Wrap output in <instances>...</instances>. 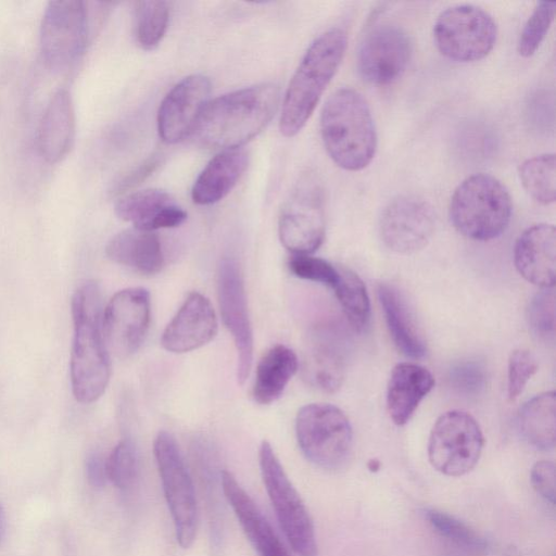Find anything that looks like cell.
<instances>
[{
	"instance_id": "cell-40",
	"label": "cell",
	"mask_w": 556,
	"mask_h": 556,
	"mask_svg": "<svg viewBox=\"0 0 556 556\" xmlns=\"http://www.w3.org/2000/svg\"><path fill=\"white\" fill-rule=\"evenodd\" d=\"M531 483L534 490L551 505L555 504V465L540 460L531 469Z\"/></svg>"
},
{
	"instance_id": "cell-32",
	"label": "cell",
	"mask_w": 556,
	"mask_h": 556,
	"mask_svg": "<svg viewBox=\"0 0 556 556\" xmlns=\"http://www.w3.org/2000/svg\"><path fill=\"white\" fill-rule=\"evenodd\" d=\"M555 154L544 153L526 160L519 167L525 190L536 202L548 205L555 201Z\"/></svg>"
},
{
	"instance_id": "cell-22",
	"label": "cell",
	"mask_w": 556,
	"mask_h": 556,
	"mask_svg": "<svg viewBox=\"0 0 556 556\" xmlns=\"http://www.w3.org/2000/svg\"><path fill=\"white\" fill-rule=\"evenodd\" d=\"M222 488L258 556H290L257 505L229 471L222 472Z\"/></svg>"
},
{
	"instance_id": "cell-26",
	"label": "cell",
	"mask_w": 556,
	"mask_h": 556,
	"mask_svg": "<svg viewBox=\"0 0 556 556\" xmlns=\"http://www.w3.org/2000/svg\"><path fill=\"white\" fill-rule=\"evenodd\" d=\"M105 253L111 261L142 275H155L164 265L157 233L135 227L116 233L108 242Z\"/></svg>"
},
{
	"instance_id": "cell-18",
	"label": "cell",
	"mask_w": 556,
	"mask_h": 556,
	"mask_svg": "<svg viewBox=\"0 0 556 556\" xmlns=\"http://www.w3.org/2000/svg\"><path fill=\"white\" fill-rule=\"evenodd\" d=\"M211 81L202 74L182 78L164 97L157 112V131L166 143H177L193 132L210 101Z\"/></svg>"
},
{
	"instance_id": "cell-43",
	"label": "cell",
	"mask_w": 556,
	"mask_h": 556,
	"mask_svg": "<svg viewBox=\"0 0 556 556\" xmlns=\"http://www.w3.org/2000/svg\"><path fill=\"white\" fill-rule=\"evenodd\" d=\"M5 525V519H4V513L1 508V505H0V541L3 536V533H4V526Z\"/></svg>"
},
{
	"instance_id": "cell-35",
	"label": "cell",
	"mask_w": 556,
	"mask_h": 556,
	"mask_svg": "<svg viewBox=\"0 0 556 556\" xmlns=\"http://www.w3.org/2000/svg\"><path fill=\"white\" fill-rule=\"evenodd\" d=\"M555 1H540L527 20L518 40V52L525 58L535 53L555 16Z\"/></svg>"
},
{
	"instance_id": "cell-3",
	"label": "cell",
	"mask_w": 556,
	"mask_h": 556,
	"mask_svg": "<svg viewBox=\"0 0 556 556\" xmlns=\"http://www.w3.org/2000/svg\"><path fill=\"white\" fill-rule=\"evenodd\" d=\"M346 45V33L338 27L324 31L309 45L283 97L279 130L285 137L298 135L305 126L337 73Z\"/></svg>"
},
{
	"instance_id": "cell-17",
	"label": "cell",
	"mask_w": 556,
	"mask_h": 556,
	"mask_svg": "<svg viewBox=\"0 0 556 556\" xmlns=\"http://www.w3.org/2000/svg\"><path fill=\"white\" fill-rule=\"evenodd\" d=\"M412 55L407 34L394 25L371 29L362 41L357 53L361 76L374 85H389L405 72Z\"/></svg>"
},
{
	"instance_id": "cell-28",
	"label": "cell",
	"mask_w": 556,
	"mask_h": 556,
	"mask_svg": "<svg viewBox=\"0 0 556 556\" xmlns=\"http://www.w3.org/2000/svg\"><path fill=\"white\" fill-rule=\"evenodd\" d=\"M298 366V357L291 349L281 344L270 348L256 368L253 388L255 402L267 405L278 400Z\"/></svg>"
},
{
	"instance_id": "cell-8",
	"label": "cell",
	"mask_w": 556,
	"mask_h": 556,
	"mask_svg": "<svg viewBox=\"0 0 556 556\" xmlns=\"http://www.w3.org/2000/svg\"><path fill=\"white\" fill-rule=\"evenodd\" d=\"M258 459L266 492L290 546L300 556H317L309 513L267 441L260 446Z\"/></svg>"
},
{
	"instance_id": "cell-10",
	"label": "cell",
	"mask_w": 556,
	"mask_h": 556,
	"mask_svg": "<svg viewBox=\"0 0 556 556\" xmlns=\"http://www.w3.org/2000/svg\"><path fill=\"white\" fill-rule=\"evenodd\" d=\"M484 438L477 420L463 410L442 414L428 440V458L442 475L460 477L478 464Z\"/></svg>"
},
{
	"instance_id": "cell-1",
	"label": "cell",
	"mask_w": 556,
	"mask_h": 556,
	"mask_svg": "<svg viewBox=\"0 0 556 556\" xmlns=\"http://www.w3.org/2000/svg\"><path fill=\"white\" fill-rule=\"evenodd\" d=\"M279 103L280 90L273 83L225 93L207 102L192 134L210 149L241 148L267 126Z\"/></svg>"
},
{
	"instance_id": "cell-15",
	"label": "cell",
	"mask_w": 556,
	"mask_h": 556,
	"mask_svg": "<svg viewBox=\"0 0 556 556\" xmlns=\"http://www.w3.org/2000/svg\"><path fill=\"white\" fill-rule=\"evenodd\" d=\"M435 228V213L425 199L405 194L391 200L379 218V233L383 243L400 254L424 249Z\"/></svg>"
},
{
	"instance_id": "cell-42",
	"label": "cell",
	"mask_w": 556,
	"mask_h": 556,
	"mask_svg": "<svg viewBox=\"0 0 556 556\" xmlns=\"http://www.w3.org/2000/svg\"><path fill=\"white\" fill-rule=\"evenodd\" d=\"M106 458L93 452L86 459V476L89 484L96 489L103 488L108 481Z\"/></svg>"
},
{
	"instance_id": "cell-5",
	"label": "cell",
	"mask_w": 556,
	"mask_h": 556,
	"mask_svg": "<svg viewBox=\"0 0 556 556\" xmlns=\"http://www.w3.org/2000/svg\"><path fill=\"white\" fill-rule=\"evenodd\" d=\"M513 202L506 187L494 176L478 173L464 179L454 190L448 216L463 236L489 241L508 227Z\"/></svg>"
},
{
	"instance_id": "cell-9",
	"label": "cell",
	"mask_w": 556,
	"mask_h": 556,
	"mask_svg": "<svg viewBox=\"0 0 556 556\" xmlns=\"http://www.w3.org/2000/svg\"><path fill=\"white\" fill-rule=\"evenodd\" d=\"M497 28L492 16L472 4H457L442 11L433 25L439 51L456 62H476L493 49Z\"/></svg>"
},
{
	"instance_id": "cell-12",
	"label": "cell",
	"mask_w": 556,
	"mask_h": 556,
	"mask_svg": "<svg viewBox=\"0 0 556 556\" xmlns=\"http://www.w3.org/2000/svg\"><path fill=\"white\" fill-rule=\"evenodd\" d=\"M86 2L50 1L40 25V50L46 65L62 71L84 53L89 34Z\"/></svg>"
},
{
	"instance_id": "cell-21",
	"label": "cell",
	"mask_w": 556,
	"mask_h": 556,
	"mask_svg": "<svg viewBox=\"0 0 556 556\" xmlns=\"http://www.w3.org/2000/svg\"><path fill=\"white\" fill-rule=\"evenodd\" d=\"M114 210L121 219L149 231L178 227L187 219V213L169 193L154 188L124 193Z\"/></svg>"
},
{
	"instance_id": "cell-4",
	"label": "cell",
	"mask_w": 556,
	"mask_h": 556,
	"mask_svg": "<svg viewBox=\"0 0 556 556\" xmlns=\"http://www.w3.org/2000/svg\"><path fill=\"white\" fill-rule=\"evenodd\" d=\"M320 134L331 160L341 168L357 172L372 161L377 131L368 103L354 89L341 88L326 101Z\"/></svg>"
},
{
	"instance_id": "cell-38",
	"label": "cell",
	"mask_w": 556,
	"mask_h": 556,
	"mask_svg": "<svg viewBox=\"0 0 556 556\" xmlns=\"http://www.w3.org/2000/svg\"><path fill=\"white\" fill-rule=\"evenodd\" d=\"M528 323L531 330L547 338L555 330V293L552 288H543L529 303Z\"/></svg>"
},
{
	"instance_id": "cell-20",
	"label": "cell",
	"mask_w": 556,
	"mask_h": 556,
	"mask_svg": "<svg viewBox=\"0 0 556 556\" xmlns=\"http://www.w3.org/2000/svg\"><path fill=\"white\" fill-rule=\"evenodd\" d=\"M518 273L541 288H553L556 276V230L553 225L538 224L526 229L514 248Z\"/></svg>"
},
{
	"instance_id": "cell-24",
	"label": "cell",
	"mask_w": 556,
	"mask_h": 556,
	"mask_svg": "<svg viewBox=\"0 0 556 556\" xmlns=\"http://www.w3.org/2000/svg\"><path fill=\"white\" fill-rule=\"evenodd\" d=\"M433 386L434 378L426 367L414 363L397 364L387 390V408L393 422L405 425Z\"/></svg>"
},
{
	"instance_id": "cell-13",
	"label": "cell",
	"mask_w": 556,
	"mask_h": 556,
	"mask_svg": "<svg viewBox=\"0 0 556 556\" xmlns=\"http://www.w3.org/2000/svg\"><path fill=\"white\" fill-rule=\"evenodd\" d=\"M217 298L224 325L237 350V378L243 384L253 359V332L249 316L244 280L232 255H224L217 269Z\"/></svg>"
},
{
	"instance_id": "cell-31",
	"label": "cell",
	"mask_w": 556,
	"mask_h": 556,
	"mask_svg": "<svg viewBox=\"0 0 556 556\" xmlns=\"http://www.w3.org/2000/svg\"><path fill=\"white\" fill-rule=\"evenodd\" d=\"M166 1H137L134 7L135 37L144 50H153L162 41L168 26Z\"/></svg>"
},
{
	"instance_id": "cell-36",
	"label": "cell",
	"mask_w": 556,
	"mask_h": 556,
	"mask_svg": "<svg viewBox=\"0 0 556 556\" xmlns=\"http://www.w3.org/2000/svg\"><path fill=\"white\" fill-rule=\"evenodd\" d=\"M486 368L483 363L469 359L457 363L448 374L451 387L459 394L475 396L486 387Z\"/></svg>"
},
{
	"instance_id": "cell-39",
	"label": "cell",
	"mask_w": 556,
	"mask_h": 556,
	"mask_svg": "<svg viewBox=\"0 0 556 556\" xmlns=\"http://www.w3.org/2000/svg\"><path fill=\"white\" fill-rule=\"evenodd\" d=\"M538 370L534 355L527 350H515L508 359L507 393L510 401L516 400L528 381Z\"/></svg>"
},
{
	"instance_id": "cell-44",
	"label": "cell",
	"mask_w": 556,
	"mask_h": 556,
	"mask_svg": "<svg viewBox=\"0 0 556 556\" xmlns=\"http://www.w3.org/2000/svg\"><path fill=\"white\" fill-rule=\"evenodd\" d=\"M503 556H521V555L515 546H510L505 551Z\"/></svg>"
},
{
	"instance_id": "cell-11",
	"label": "cell",
	"mask_w": 556,
	"mask_h": 556,
	"mask_svg": "<svg viewBox=\"0 0 556 556\" xmlns=\"http://www.w3.org/2000/svg\"><path fill=\"white\" fill-rule=\"evenodd\" d=\"M153 450L177 542L188 548L197 532V500L191 477L170 433L159 432Z\"/></svg>"
},
{
	"instance_id": "cell-46",
	"label": "cell",
	"mask_w": 556,
	"mask_h": 556,
	"mask_svg": "<svg viewBox=\"0 0 556 556\" xmlns=\"http://www.w3.org/2000/svg\"><path fill=\"white\" fill-rule=\"evenodd\" d=\"M442 556H459V555L456 553H445Z\"/></svg>"
},
{
	"instance_id": "cell-37",
	"label": "cell",
	"mask_w": 556,
	"mask_h": 556,
	"mask_svg": "<svg viewBox=\"0 0 556 556\" xmlns=\"http://www.w3.org/2000/svg\"><path fill=\"white\" fill-rule=\"evenodd\" d=\"M289 268L299 278L315 281L333 289L339 280V267L309 254H293Z\"/></svg>"
},
{
	"instance_id": "cell-14",
	"label": "cell",
	"mask_w": 556,
	"mask_h": 556,
	"mask_svg": "<svg viewBox=\"0 0 556 556\" xmlns=\"http://www.w3.org/2000/svg\"><path fill=\"white\" fill-rule=\"evenodd\" d=\"M151 303L147 289L127 288L115 293L102 315V330L109 352L118 358L140 348L150 323Z\"/></svg>"
},
{
	"instance_id": "cell-16",
	"label": "cell",
	"mask_w": 556,
	"mask_h": 556,
	"mask_svg": "<svg viewBox=\"0 0 556 556\" xmlns=\"http://www.w3.org/2000/svg\"><path fill=\"white\" fill-rule=\"evenodd\" d=\"M349 357V339L334 323H320L307 333L303 352V376L313 387L336 392L342 384Z\"/></svg>"
},
{
	"instance_id": "cell-6",
	"label": "cell",
	"mask_w": 556,
	"mask_h": 556,
	"mask_svg": "<svg viewBox=\"0 0 556 556\" xmlns=\"http://www.w3.org/2000/svg\"><path fill=\"white\" fill-rule=\"evenodd\" d=\"M295 433L304 456L326 470H338L349 460L353 431L345 414L331 404L303 406L295 419Z\"/></svg>"
},
{
	"instance_id": "cell-7",
	"label": "cell",
	"mask_w": 556,
	"mask_h": 556,
	"mask_svg": "<svg viewBox=\"0 0 556 556\" xmlns=\"http://www.w3.org/2000/svg\"><path fill=\"white\" fill-rule=\"evenodd\" d=\"M325 232L324 187L315 173L305 172L281 207L279 238L292 254H312L321 245Z\"/></svg>"
},
{
	"instance_id": "cell-33",
	"label": "cell",
	"mask_w": 556,
	"mask_h": 556,
	"mask_svg": "<svg viewBox=\"0 0 556 556\" xmlns=\"http://www.w3.org/2000/svg\"><path fill=\"white\" fill-rule=\"evenodd\" d=\"M424 515L440 535L459 547L475 553L486 551L488 542L484 538L456 517L433 508H426Z\"/></svg>"
},
{
	"instance_id": "cell-45",
	"label": "cell",
	"mask_w": 556,
	"mask_h": 556,
	"mask_svg": "<svg viewBox=\"0 0 556 556\" xmlns=\"http://www.w3.org/2000/svg\"><path fill=\"white\" fill-rule=\"evenodd\" d=\"M368 467H369V469H371V470H374V468H375V470H377V469H379V467H380V463H379L378 460H376V459H371V460L369 462V464H368Z\"/></svg>"
},
{
	"instance_id": "cell-25",
	"label": "cell",
	"mask_w": 556,
	"mask_h": 556,
	"mask_svg": "<svg viewBox=\"0 0 556 556\" xmlns=\"http://www.w3.org/2000/svg\"><path fill=\"white\" fill-rule=\"evenodd\" d=\"M249 154L243 148L218 152L195 179L191 198L198 205H211L223 200L236 186L248 167Z\"/></svg>"
},
{
	"instance_id": "cell-2",
	"label": "cell",
	"mask_w": 556,
	"mask_h": 556,
	"mask_svg": "<svg viewBox=\"0 0 556 556\" xmlns=\"http://www.w3.org/2000/svg\"><path fill=\"white\" fill-rule=\"evenodd\" d=\"M102 301L99 285L87 281L72 298L74 326L70 371L74 397L83 404L96 402L110 380L109 350L102 330Z\"/></svg>"
},
{
	"instance_id": "cell-27",
	"label": "cell",
	"mask_w": 556,
	"mask_h": 556,
	"mask_svg": "<svg viewBox=\"0 0 556 556\" xmlns=\"http://www.w3.org/2000/svg\"><path fill=\"white\" fill-rule=\"evenodd\" d=\"M377 293L389 332L397 350L407 357H424L427 345L403 294L387 282L378 286Z\"/></svg>"
},
{
	"instance_id": "cell-19",
	"label": "cell",
	"mask_w": 556,
	"mask_h": 556,
	"mask_svg": "<svg viewBox=\"0 0 556 556\" xmlns=\"http://www.w3.org/2000/svg\"><path fill=\"white\" fill-rule=\"evenodd\" d=\"M217 332L215 311L206 296L192 292L164 329L162 346L173 353H186L208 343Z\"/></svg>"
},
{
	"instance_id": "cell-23",
	"label": "cell",
	"mask_w": 556,
	"mask_h": 556,
	"mask_svg": "<svg viewBox=\"0 0 556 556\" xmlns=\"http://www.w3.org/2000/svg\"><path fill=\"white\" fill-rule=\"evenodd\" d=\"M76 130L74 104L68 90L61 88L50 98L37 131V146L51 164L60 162L71 150Z\"/></svg>"
},
{
	"instance_id": "cell-30",
	"label": "cell",
	"mask_w": 556,
	"mask_h": 556,
	"mask_svg": "<svg viewBox=\"0 0 556 556\" xmlns=\"http://www.w3.org/2000/svg\"><path fill=\"white\" fill-rule=\"evenodd\" d=\"M339 274L333 287L337 299L351 326L363 331L370 320V301L365 283L349 268H339Z\"/></svg>"
},
{
	"instance_id": "cell-34",
	"label": "cell",
	"mask_w": 556,
	"mask_h": 556,
	"mask_svg": "<svg viewBox=\"0 0 556 556\" xmlns=\"http://www.w3.org/2000/svg\"><path fill=\"white\" fill-rule=\"evenodd\" d=\"M108 480L119 490L135 482L139 470V455L129 438L121 440L105 460Z\"/></svg>"
},
{
	"instance_id": "cell-41",
	"label": "cell",
	"mask_w": 556,
	"mask_h": 556,
	"mask_svg": "<svg viewBox=\"0 0 556 556\" xmlns=\"http://www.w3.org/2000/svg\"><path fill=\"white\" fill-rule=\"evenodd\" d=\"M161 155L153 154L144 162L138 165L134 170L128 173L115 187V192L118 194L125 193L127 190L136 187L147 177H149L160 165Z\"/></svg>"
},
{
	"instance_id": "cell-29",
	"label": "cell",
	"mask_w": 556,
	"mask_h": 556,
	"mask_svg": "<svg viewBox=\"0 0 556 556\" xmlns=\"http://www.w3.org/2000/svg\"><path fill=\"white\" fill-rule=\"evenodd\" d=\"M554 391L535 395L522 405L518 414V429L523 440L531 446L549 451L555 446Z\"/></svg>"
}]
</instances>
